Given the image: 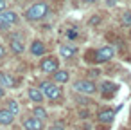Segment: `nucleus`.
Listing matches in <instances>:
<instances>
[{"mask_svg": "<svg viewBox=\"0 0 131 130\" xmlns=\"http://www.w3.org/2000/svg\"><path fill=\"white\" fill-rule=\"evenodd\" d=\"M49 15V6L47 2H36L32 4L27 11H25V18L31 20V22H36V20H41Z\"/></svg>", "mask_w": 131, "mask_h": 130, "instance_id": "1", "label": "nucleus"}, {"mask_svg": "<svg viewBox=\"0 0 131 130\" xmlns=\"http://www.w3.org/2000/svg\"><path fill=\"white\" fill-rule=\"evenodd\" d=\"M40 89H41V92L45 94V98H49V99L54 101V103L59 101L61 96H63L61 87H58V83H54V81H41Z\"/></svg>", "mask_w": 131, "mask_h": 130, "instance_id": "2", "label": "nucleus"}, {"mask_svg": "<svg viewBox=\"0 0 131 130\" xmlns=\"http://www.w3.org/2000/svg\"><path fill=\"white\" fill-rule=\"evenodd\" d=\"M93 62L95 63H106V62H110L113 56H115V47H111V45H104V47H101V49H97L95 53H93Z\"/></svg>", "mask_w": 131, "mask_h": 130, "instance_id": "3", "label": "nucleus"}, {"mask_svg": "<svg viewBox=\"0 0 131 130\" xmlns=\"http://www.w3.org/2000/svg\"><path fill=\"white\" fill-rule=\"evenodd\" d=\"M15 24H18V15L15 11L6 9V11L0 13V29L2 31H9V27L15 25Z\"/></svg>", "mask_w": 131, "mask_h": 130, "instance_id": "4", "label": "nucleus"}, {"mask_svg": "<svg viewBox=\"0 0 131 130\" xmlns=\"http://www.w3.org/2000/svg\"><path fill=\"white\" fill-rule=\"evenodd\" d=\"M74 90L75 92H79V94H93L95 90H97V87H95V83L92 81V80H77V81H74Z\"/></svg>", "mask_w": 131, "mask_h": 130, "instance_id": "5", "label": "nucleus"}, {"mask_svg": "<svg viewBox=\"0 0 131 130\" xmlns=\"http://www.w3.org/2000/svg\"><path fill=\"white\" fill-rule=\"evenodd\" d=\"M40 69H41L43 72L54 74V72L59 69V60H58L56 56H45V58H41V62H40Z\"/></svg>", "mask_w": 131, "mask_h": 130, "instance_id": "6", "label": "nucleus"}, {"mask_svg": "<svg viewBox=\"0 0 131 130\" xmlns=\"http://www.w3.org/2000/svg\"><path fill=\"white\" fill-rule=\"evenodd\" d=\"M117 83H113V81H102L101 85H99V92L102 94V98H113L115 96V92H117Z\"/></svg>", "mask_w": 131, "mask_h": 130, "instance_id": "7", "label": "nucleus"}, {"mask_svg": "<svg viewBox=\"0 0 131 130\" xmlns=\"http://www.w3.org/2000/svg\"><path fill=\"white\" fill-rule=\"evenodd\" d=\"M22 126H24L25 130H43V128H45V126H43V121L38 119V117H34V116L25 117V119L22 121Z\"/></svg>", "mask_w": 131, "mask_h": 130, "instance_id": "8", "label": "nucleus"}, {"mask_svg": "<svg viewBox=\"0 0 131 130\" xmlns=\"http://www.w3.org/2000/svg\"><path fill=\"white\" fill-rule=\"evenodd\" d=\"M9 49H11L15 54H22V53L25 51V44H24V40H22L18 34H13V36L9 38Z\"/></svg>", "mask_w": 131, "mask_h": 130, "instance_id": "9", "label": "nucleus"}, {"mask_svg": "<svg viewBox=\"0 0 131 130\" xmlns=\"http://www.w3.org/2000/svg\"><path fill=\"white\" fill-rule=\"evenodd\" d=\"M113 119H115V110H111V108H102V110L97 112V121L99 123L110 125V123H113Z\"/></svg>", "mask_w": 131, "mask_h": 130, "instance_id": "10", "label": "nucleus"}, {"mask_svg": "<svg viewBox=\"0 0 131 130\" xmlns=\"http://www.w3.org/2000/svg\"><path fill=\"white\" fill-rule=\"evenodd\" d=\"M27 98H29L32 103L40 105V103L45 99V94H43L41 89H38V87H29V89H27Z\"/></svg>", "mask_w": 131, "mask_h": 130, "instance_id": "11", "label": "nucleus"}, {"mask_svg": "<svg viewBox=\"0 0 131 130\" xmlns=\"http://www.w3.org/2000/svg\"><path fill=\"white\" fill-rule=\"evenodd\" d=\"M18 85V80L15 78V76H11V74H7V72H2L0 71V87H9V89H15Z\"/></svg>", "mask_w": 131, "mask_h": 130, "instance_id": "12", "label": "nucleus"}, {"mask_svg": "<svg viewBox=\"0 0 131 130\" xmlns=\"http://www.w3.org/2000/svg\"><path fill=\"white\" fill-rule=\"evenodd\" d=\"M59 54H61V58L70 60V58H74V56L77 54V47H75L74 44H63V45L59 47Z\"/></svg>", "mask_w": 131, "mask_h": 130, "instance_id": "13", "label": "nucleus"}, {"mask_svg": "<svg viewBox=\"0 0 131 130\" xmlns=\"http://www.w3.org/2000/svg\"><path fill=\"white\" fill-rule=\"evenodd\" d=\"M31 54L32 56H45L47 54V45L41 40H34L31 44Z\"/></svg>", "mask_w": 131, "mask_h": 130, "instance_id": "14", "label": "nucleus"}, {"mask_svg": "<svg viewBox=\"0 0 131 130\" xmlns=\"http://www.w3.org/2000/svg\"><path fill=\"white\" fill-rule=\"evenodd\" d=\"M15 123V114L9 112L7 108H0V125H4V126H9Z\"/></svg>", "mask_w": 131, "mask_h": 130, "instance_id": "15", "label": "nucleus"}, {"mask_svg": "<svg viewBox=\"0 0 131 130\" xmlns=\"http://www.w3.org/2000/svg\"><path fill=\"white\" fill-rule=\"evenodd\" d=\"M68 80H70V72H68V71H59V69H58V71L52 74V81H54V83H67Z\"/></svg>", "mask_w": 131, "mask_h": 130, "instance_id": "16", "label": "nucleus"}, {"mask_svg": "<svg viewBox=\"0 0 131 130\" xmlns=\"http://www.w3.org/2000/svg\"><path fill=\"white\" fill-rule=\"evenodd\" d=\"M32 114H34V117H38V119H41V121H43V119H47V116H49V114H47V110H45L41 105H36V107L32 108Z\"/></svg>", "mask_w": 131, "mask_h": 130, "instance_id": "17", "label": "nucleus"}, {"mask_svg": "<svg viewBox=\"0 0 131 130\" xmlns=\"http://www.w3.org/2000/svg\"><path fill=\"white\" fill-rule=\"evenodd\" d=\"M7 110L13 112V114L16 116V114L20 112V105H18V101H16V99H9V101H7Z\"/></svg>", "mask_w": 131, "mask_h": 130, "instance_id": "18", "label": "nucleus"}, {"mask_svg": "<svg viewBox=\"0 0 131 130\" xmlns=\"http://www.w3.org/2000/svg\"><path fill=\"white\" fill-rule=\"evenodd\" d=\"M120 22L122 25H131V11H124L120 16Z\"/></svg>", "mask_w": 131, "mask_h": 130, "instance_id": "19", "label": "nucleus"}, {"mask_svg": "<svg viewBox=\"0 0 131 130\" xmlns=\"http://www.w3.org/2000/svg\"><path fill=\"white\" fill-rule=\"evenodd\" d=\"M67 36H68L70 40H75V38H77V29H75V27L68 29V31H67Z\"/></svg>", "mask_w": 131, "mask_h": 130, "instance_id": "20", "label": "nucleus"}, {"mask_svg": "<svg viewBox=\"0 0 131 130\" xmlns=\"http://www.w3.org/2000/svg\"><path fill=\"white\" fill-rule=\"evenodd\" d=\"M77 101H79L81 105H86V103H90V99H88V98H84V94H81V96H77Z\"/></svg>", "mask_w": 131, "mask_h": 130, "instance_id": "21", "label": "nucleus"}, {"mask_svg": "<svg viewBox=\"0 0 131 130\" xmlns=\"http://www.w3.org/2000/svg\"><path fill=\"white\" fill-rule=\"evenodd\" d=\"M6 58V49H4V45L0 44V60H4Z\"/></svg>", "mask_w": 131, "mask_h": 130, "instance_id": "22", "label": "nucleus"}, {"mask_svg": "<svg viewBox=\"0 0 131 130\" xmlns=\"http://www.w3.org/2000/svg\"><path fill=\"white\" fill-rule=\"evenodd\" d=\"M90 24H92V25H95V24H101V18H99V16H93V18L90 20Z\"/></svg>", "mask_w": 131, "mask_h": 130, "instance_id": "23", "label": "nucleus"}, {"mask_svg": "<svg viewBox=\"0 0 131 130\" xmlns=\"http://www.w3.org/2000/svg\"><path fill=\"white\" fill-rule=\"evenodd\" d=\"M49 130H65L61 125H52V126H49Z\"/></svg>", "mask_w": 131, "mask_h": 130, "instance_id": "24", "label": "nucleus"}, {"mask_svg": "<svg viewBox=\"0 0 131 130\" xmlns=\"http://www.w3.org/2000/svg\"><path fill=\"white\" fill-rule=\"evenodd\" d=\"M79 116H81L83 119H86V117H88L90 114H88V110H81V112H79Z\"/></svg>", "mask_w": 131, "mask_h": 130, "instance_id": "25", "label": "nucleus"}, {"mask_svg": "<svg viewBox=\"0 0 131 130\" xmlns=\"http://www.w3.org/2000/svg\"><path fill=\"white\" fill-rule=\"evenodd\" d=\"M6 11V0H0V13Z\"/></svg>", "mask_w": 131, "mask_h": 130, "instance_id": "26", "label": "nucleus"}, {"mask_svg": "<svg viewBox=\"0 0 131 130\" xmlns=\"http://www.w3.org/2000/svg\"><path fill=\"white\" fill-rule=\"evenodd\" d=\"M117 4V0H106V6L108 7H111V6H115Z\"/></svg>", "mask_w": 131, "mask_h": 130, "instance_id": "27", "label": "nucleus"}, {"mask_svg": "<svg viewBox=\"0 0 131 130\" xmlns=\"http://www.w3.org/2000/svg\"><path fill=\"white\" fill-rule=\"evenodd\" d=\"M6 96V89L4 87H0V98H4Z\"/></svg>", "mask_w": 131, "mask_h": 130, "instance_id": "28", "label": "nucleus"}, {"mask_svg": "<svg viewBox=\"0 0 131 130\" xmlns=\"http://www.w3.org/2000/svg\"><path fill=\"white\" fill-rule=\"evenodd\" d=\"M83 2H84V4H93L95 0H83Z\"/></svg>", "mask_w": 131, "mask_h": 130, "instance_id": "29", "label": "nucleus"}, {"mask_svg": "<svg viewBox=\"0 0 131 130\" xmlns=\"http://www.w3.org/2000/svg\"><path fill=\"white\" fill-rule=\"evenodd\" d=\"M129 34H131V31H129Z\"/></svg>", "mask_w": 131, "mask_h": 130, "instance_id": "30", "label": "nucleus"}]
</instances>
